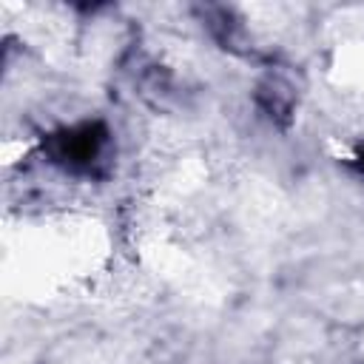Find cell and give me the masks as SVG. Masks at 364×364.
Listing matches in <instances>:
<instances>
[{
	"label": "cell",
	"mask_w": 364,
	"mask_h": 364,
	"mask_svg": "<svg viewBox=\"0 0 364 364\" xmlns=\"http://www.w3.org/2000/svg\"><path fill=\"white\" fill-rule=\"evenodd\" d=\"M108 145V131L102 122H82L65 131H57L46 139V154L51 156V162L63 165L65 171L74 173H88L102 151Z\"/></svg>",
	"instance_id": "obj_1"
},
{
	"label": "cell",
	"mask_w": 364,
	"mask_h": 364,
	"mask_svg": "<svg viewBox=\"0 0 364 364\" xmlns=\"http://www.w3.org/2000/svg\"><path fill=\"white\" fill-rule=\"evenodd\" d=\"M358 165H361V171H364V148H361V154H358Z\"/></svg>",
	"instance_id": "obj_2"
}]
</instances>
